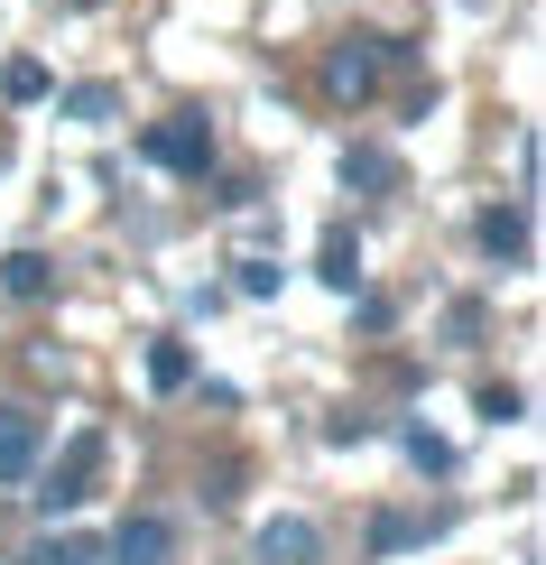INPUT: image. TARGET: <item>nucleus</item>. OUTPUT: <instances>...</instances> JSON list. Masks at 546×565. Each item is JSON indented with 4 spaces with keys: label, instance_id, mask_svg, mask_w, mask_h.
Instances as JSON below:
<instances>
[{
    "label": "nucleus",
    "instance_id": "nucleus-1",
    "mask_svg": "<svg viewBox=\"0 0 546 565\" xmlns=\"http://www.w3.org/2000/svg\"><path fill=\"white\" fill-rule=\"evenodd\" d=\"M139 149H149V168H168V177H204L213 168V121L204 111H168Z\"/></svg>",
    "mask_w": 546,
    "mask_h": 565
},
{
    "label": "nucleus",
    "instance_id": "nucleus-2",
    "mask_svg": "<svg viewBox=\"0 0 546 565\" xmlns=\"http://www.w3.org/2000/svg\"><path fill=\"white\" fill-rule=\"evenodd\" d=\"M93 473H103V436H75V445H65V463H56V473H46V491H38V510H46V520H56V510H75L84 501V491H93Z\"/></svg>",
    "mask_w": 546,
    "mask_h": 565
},
{
    "label": "nucleus",
    "instance_id": "nucleus-3",
    "mask_svg": "<svg viewBox=\"0 0 546 565\" xmlns=\"http://www.w3.org/2000/svg\"><path fill=\"white\" fill-rule=\"evenodd\" d=\"M324 84H334L343 103H371V93H379V46L371 38H343L334 56H324Z\"/></svg>",
    "mask_w": 546,
    "mask_h": 565
},
{
    "label": "nucleus",
    "instance_id": "nucleus-4",
    "mask_svg": "<svg viewBox=\"0 0 546 565\" xmlns=\"http://www.w3.org/2000/svg\"><path fill=\"white\" fill-rule=\"evenodd\" d=\"M168 556H176V529L158 510H130L121 537H111V565H168Z\"/></svg>",
    "mask_w": 546,
    "mask_h": 565
},
{
    "label": "nucleus",
    "instance_id": "nucleus-5",
    "mask_svg": "<svg viewBox=\"0 0 546 565\" xmlns=\"http://www.w3.org/2000/svg\"><path fill=\"white\" fill-rule=\"evenodd\" d=\"M38 445H46V427L29 408H0V482H29L38 473Z\"/></svg>",
    "mask_w": 546,
    "mask_h": 565
},
{
    "label": "nucleus",
    "instance_id": "nucleus-6",
    "mask_svg": "<svg viewBox=\"0 0 546 565\" xmlns=\"http://www.w3.org/2000/svg\"><path fill=\"white\" fill-rule=\"evenodd\" d=\"M315 556H324V537H315V520H297V510L259 529V565H315Z\"/></svg>",
    "mask_w": 546,
    "mask_h": 565
},
{
    "label": "nucleus",
    "instance_id": "nucleus-7",
    "mask_svg": "<svg viewBox=\"0 0 546 565\" xmlns=\"http://www.w3.org/2000/svg\"><path fill=\"white\" fill-rule=\"evenodd\" d=\"M315 278H324V288H334V297H352V288H362V242H352L343 223H334V232H324V242H315Z\"/></svg>",
    "mask_w": 546,
    "mask_h": 565
},
{
    "label": "nucleus",
    "instance_id": "nucleus-8",
    "mask_svg": "<svg viewBox=\"0 0 546 565\" xmlns=\"http://www.w3.org/2000/svg\"><path fill=\"white\" fill-rule=\"evenodd\" d=\"M482 250H491V260H528V204H491V214H482Z\"/></svg>",
    "mask_w": 546,
    "mask_h": 565
},
{
    "label": "nucleus",
    "instance_id": "nucleus-9",
    "mask_svg": "<svg viewBox=\"0 0 546 565\" xmlns=\"http://www.w3.org/2000/svg\"><path fill=\"white\" fill-rule=\"evenodd\" d=\"M0 288H10V297H46V288H56V260H46V250H10V260H0Z\"/></svg>",
    "mask_w": 546,
    "mask_h": 565
},
{
    "label": "nucleus",
    "instance_id": "nucleus-10",
    "mask_svg": "<svg viewBox=\"0 0 546 565\" xmlns=\"http://www.w3.org/2000/svg\"><path fill=\"white\" fill-rule=\"evenodd\" d=\"M185 381H195V352H185L176 334H158L149 343V390H185Z\"/></svg>",
    "mask_w": 546,
    "mask_h": 565
},
{
    "label": "nucleus",
    "instance_id": "nucleus-11",
    "mask_svg": "<svg viewBox=\"0 0 546 565\" xmlns=\"http://www.w3.org/2000/svg\"><path fill=\"white\" fill-rule=\"evenodd\" d=\"M343 185H371V195H389V185H398V158H389V149H343Z\"/></svg>",
    "mask_w": 546,
    "mask_h": 565
},
{
    "label": "nucleus",
    "instance_id": "nucleus-12",
    "mask_svg": "<svg viewBox=\"0 0 546 565\" xmlns=\"http://www.w3.org/2000/svg\"><path fill=\"white\" fill-rule=\"evenodd\" d=\"M121 111V84H75L65 93V121H111Z\"/></svg>",
    "mask_w": 546,
    "mask_h": 565
},
{
    "label": "nucleus",
    "instance_id": "nucleus-13",
    "mask_svg": "<svg viewBox=\"0 0 546 565\" xmlns=\"http://www.w3.org/2000/svg\"><path fill=\"white\" fill-rule=\"evenodd\" d=\"M29 565H103V547L93 537H46V547H29Z\"/></svg>",
    "mask_w": 546,
    "mask_h": 565
},
{
    "label": "nucleus",
    "instance_id": "nucleus-14",
    "mask_svg": "<svg viewBox=\"0 0 546 565\" xmlns=\"http://www.w3.org/2000/svg\"><path fill=\"white\" fill-rule=\"evenodd\" d=\"M0 93H10V103H38V93H46V65H38V56L0 65Z\"/></svg>",
    "mask_w": 546,
    "mask_h": 565
},
{
    "label": "nucleus",
    "instance_id": "nucleus-15",
    "mask_svg": "<svg viewBox=\"0 0 546 565\" xmlns=\"http://www.w3.org/2000/svg\"><path fill=\"white\" fill-rule=\"evenodd\" d=\"M472 408H482V417H491V427H510V417H518V408H528V398H518L510 381H491L482 398H472Z\"/></svg>",
    "mask_w": 546,
    "mask_h": 565
},
{
    "label": "nucleus",
    "instance_id": "nucleus-16",
    "mask_svg": "<svg viewBox=\"0 0 546 565\" xmlns=\"http://www.w3.org/2000/svg\"><path fill=\"white\" fill-rule=\"evenodd\" d=\"M408 455L426 463V473H445V463H454V445H445V436H426V427H408Z\"/></svg>",
    "mask_w": 546,
    "mask_h": 565
},
{
    "label": "nucleus",
    "instance_id": "nucleus-17",
    "mask_svg": "<svg viewBox=\"0 0 546 565\" xmlns=\"http://www.w3.org/2000/svg\"><path fill=\"white\" fill-rule=\"evenodd\" d=\"M232 288H242V297H269V288H278V269H269V260H242V278H232Z\"/></svg>",
    "mask_w": 546,
    "mask_h": 565
},
{
    "label": "nucleus",
    "instance_id": "nucleus-18",
    "mask_svg": "<svg viewBox=\"0 0 546 565\" xmlns=\"http://www.w3.org/2000/svg\"><path fill=\"white\" fill-rule=\"evenodd\" d=\"M75 10H103V0H75Z\"/></svg>",
    "mask_w": 546,
    "mask_h": 565
}]
</instances>
